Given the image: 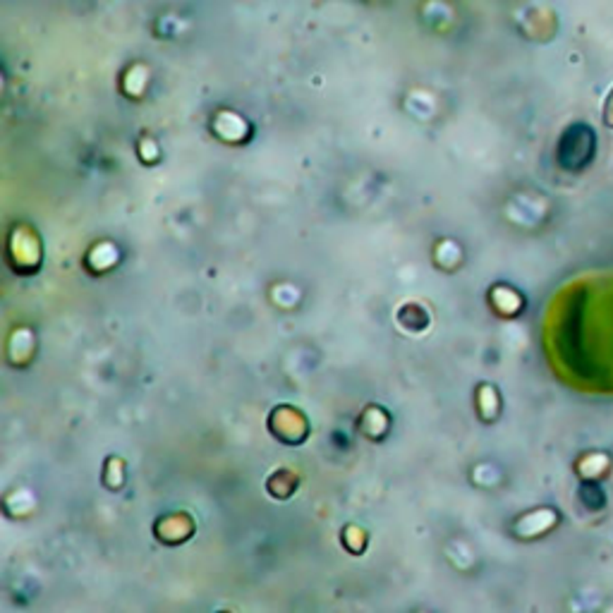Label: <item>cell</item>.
I'll return each instance as SVG.
<instances>
[{
    "label": "cell",
    "mask_w": 613,
    "mask_h": 613,
    "mask_svg": "<svg viewBox=\"0 0 613 613\" xmlns=\"http://www.w3.org/2000/svg\"><path fill=\"white\" fill-rule=\"evenodd\" d=\"M601 120H604V125L613 130V87L604 98V105H601Z\"/></svg>",
    "instance_id": "obj_1"
}]
</instances>
